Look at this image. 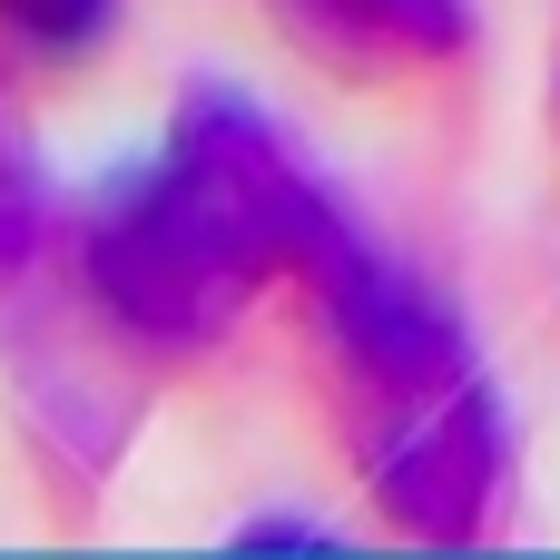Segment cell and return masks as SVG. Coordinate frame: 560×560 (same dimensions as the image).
Here are the masks:
<instances>
[{"label":"cell","mask_w":560,"mask_h":560,"mask_svg":"<svg viewBox=\"0 0 560 560\" xmlns=\"http://www.w3.org/2000/svg\"><path fill=\"white\" fill-rule=\"evenodd\" d=\"M158 167H167V187L187 197V217L207 226V246L246 276V295L276 285V276L305 285V276L354 236V226L325 207V187L295 167V148L276 138V118H266L256 98H236L226 79H207V89L177 98Z\"/></svg>","instance_id":"cell-1"},{"label":"cell","mask_w":560,"mask_h":560,"mask_svg":"<svg viewBox=\"0 0 560 560\" xmlns=\"http://www.w3.org/2000/svg\"><path fill=\"white\" fill-rule=\"evenodd\" d=\"M345 423H354V463L404 541H482L502 472H512V433L472 364L443 384H413V394L345 404Z\"/></svg>","instance_id":"cell-2"},{"label":"cell","mask_w":560,"mask_h":560,"mask_svg":"<svg viewBox=\"0 0 560 560\" xmlns=\"http://www.w3.org/2000/svg\"><path fill=\"white\" fill-rule=\"evenodd\" d=\"M79 266H89V295H98L128 335H148V345H197V335H217L226 305L246 295V276L207 246V226L187 217V197L167 187V167L118 177V187L89 207Z\"/></svg>","instance_id":"cell-3"},{"label":"cell","mask_w":560,"mask_h":560,"mask_svg":"<svg viewBox=\"0 0 560 560\" xmlns=\"http://www.w3.org/2000/svg\"><path fill=\"white\" fill-rule=\"evenodd\" d=\"M295 20H315V39H364V49H453L463 39V0H285Z\"/></svg>","instance_id":"cell-4"},{"label":"cell","mask_w":560,"mask_h":560,"mask_svg":"<svg viewBox=\"0 0 560 560\" xmlns=\"http://www.w3.org/2000/svg\"><path fill=\"white\" fill-rule=\"evenodd\" d=\"M118 0H0V30L30 49V59H89L108 39Z\"/></svg>","instance_id":"cell-5"},{"label":"cell","mask_w":560,"mask_h":560,"mask_svg":"<svg viewBox=\"0 0 560 560\" xmlns=\"http://www.w3.org/2000/svg\"><path fill=\"white\" fill-rule=\"evenodd\" d=\"M236 551H345V541H335L325 522H246Z\"/></svg>","instance_id":"cell-6"},{"label":"cell","mask_w":560,"mask_h":560,"mask_svg":"<svg viewBox=\"0 0 560 560\" xmlns=\"http://www.w3.org/2000/svg\"><path fill=\"white\" fill-rule=\"evenodd\" d=\"M551 118H560V89H551Z\"/></svg>","instance_id":"cell-7"}]
</instances>
